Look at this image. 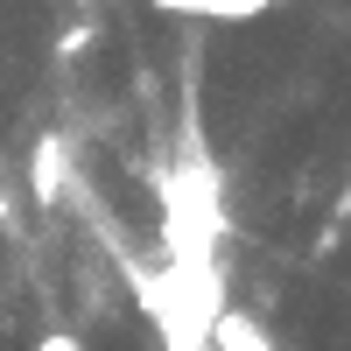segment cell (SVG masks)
<instances>
[{
	"label": "cell",
	"mask_w": 351,
	"mask_h": 351,
	"mask_svg": "<svg viewBox=\"0 0 351 351\" xmlns=\"http://www.w3.org/2000/svg\"><path fill=\"white\" fill-rule=\"evenodd\" d=\"M330 225H351V183H344V197L330 204Z\"/></svg>",
	"instance_id": "cell-8"
},
{
	"label": "cell",
	"mask_w": 351,
	"mask_h": 351,
	"mask_svg": "<svg viewBox=\"0 0 351 351\" xmlns=\"http://www.w3.org/2000/svg\"><path fill=\"white\" fill-rule=\"evenodd\" d=\"M8 225H14V197L0 190V232H8Z\"/></svg>",
	"instance_id": "cell-9"
},
{
	"label": "cell",
	"mask_w": 351,
	"mask_h": 351,
	"mask_svg": "<svg viewBox=\"0 0 351 351\" xmlns=\"http://www.w3.org/2000/svg\"><path fill=\"white\" fill-rule=\"evenodd\" d=\"M64 176H71V141L64 134H43L36 141V155H28V197L43 204H64Z\"/></svg>",
	"instance_id": "cell-3"
},
{
	"label": "cell",
	"mask_w": 351,
	"mask_h": 351,
	"mask_svg": "<svg viewBox=\"0 0 351 351\" xmlns=\"http://www.w3.org/2000/svg\"><path fill=\"white\" fill-rule=\"evenodd\" d=\"M84 43H92V28H84V21H77V28H64V36H56V49H64V56H71V49H84Z\"/></svg>",
	"instance_id": "cell-6"
},
{
	"label": "cell",
	"mask_w": 351,
	"mask_h": 351,
	"mask_svg": "<svg viewBox=\"0 0 351 351\" xmlns=\"http://www.w3.org/2000/svg\"><path fill=\"white\" fill-rule=\"evenodd\" d=\"M36 351H84V344H77V337H71V330H49V337H43V344H36Z\"/></svg>",
	"instance_id": "cell-7"
},
{
	"label": "cell",
	"mask_w": 351,
	"mask_h": 351,
	"mask_svg": "<svg viewBox=\"0 0 351 351\" xmlns=\"http://www.w3.org/2000/svg\"><path fill=\"white\" fill-rule=\"evenodd\" d=\"M162 14H183V21H260L267 8H260V0H162Z\"/></svg>",
	"instance_id": "cell-5"
},
{
	"label": "cell",
	"mask_w": 351,
	"mask_h": 351,
	"mask_svg": "<svg viewBox=\"0 0 351 351\" xmlns=\"http://www.w3.org/2000/svg\"><path fill=\"white\" fill-rule=\"evenodd\" d=\"M127 274H134L141 316L155 324L162 351H211V324L232 309L218 267H155V274L127 267Z\"/></svg>",
	"instance_id": "cell-1"
},
{
	"label": "cell",
	"mask_w": 351,
	"mask_h": 351,
	"mask_svg": "<svg viewBox=\"0 0 351 351\" xmlns=\"http://www.w3.org/2000/svg\"><path fill=\"white\" fill-rule=\"evenodd\" d=\"M211 351H274V337H267V324L253 309H225L211 324Z\"/></svg>",
	"instance_id": "cell-4"
},
{
	"label": "cell",
	"mask_w": 351,
	"mask_h": 351,
	"mask_svg": "<svg viewBox=\"0 0 351 351\" xmlns=\"http://www.w3.org/2000/svg\"><path fill=\"white\" fill-rule=\"evenodd\" d=\"M218 232H225V197H218V169L183 162L162 190V267H218Z\"/></svg>",
	"instance_id": "cell-2"
}]
</instances>
